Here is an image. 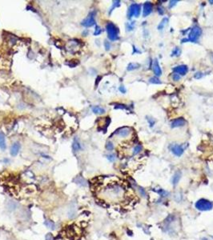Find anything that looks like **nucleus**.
Segmentation results:
<instances>
[{
    "label": "nucleus",
    "instance_id": "1",
    "mask_svg": "<svg viewBox=\"0 0 213 240\" xmlns=\"http://www.w3.org/2000/svg\"><path fill=\"white\" fill-rule=\"evenodd\" d=\"M97 196L109 203H120L127 199L124 188L120 184H110L102 190H99Z\"/></svg>",
    "mask_w": 213,
    "mask_h": 240
},
{
    "label": "nucleus",
    "instance_id": "2",
    "mask_svg": "<svg viewBox=\"0 0 213 240\" xmlns=\"http://www.w3.org/2000/svg\"><path fill=\"white\" fill-rule=\"evenodd\" d=\"M107 32H108V38L111 41H115L119 39V30L117 26L112 23H108L106 26Z\"/></svg>",
    "mask_w": 213,
    "mask_h": 240
},
{
    "label": "nucleus",
    "instance_id": "3",
    "mask_svg": "<svg viewBox=\"0 0 213 240\" xmlns=\"http://www.w3.org/2000/svg\"><path fill=\"white\" fill-rule=\"evenodd\" d=\"M196 207L199 211H210V210L212 209L213 204L212 202L208 201V200L202 199H199V201H197L196 203Z\"/></svg>",
    "mask_w": 213,
    "mask_h": 240
},
{
    "label": "nucleus",
    "instance_id": "4",
    "mask_svg": "<svg viewBox=\"0 0 213 240\" xmlns=\"http://www.w3.org/2000/svg\"><path fill=\"white\" fill-rule=\"evenodd\" d=\"M202 34V30L200 27H199L198 26H195L192 29V31L190 32L189 36H188V41L192 42V43H196L198 41V39L199 38L200 35Z\"/></svg>",
    "mask_w": 213,
    "mask_h": 240
},
{
    "label": "nucleus",
    "instance_id": "5",
    "mask_svg": "<svg viewBox=\"0 0 213 240\" xmlns=\"http://www.w3.org/2000/svg\"><path fill=\"white\" fill-rule=\"evenodd\" d=\"M140 11H141V7L140 5L137 3H132L129 7L128 13H127V17L128 19H131L132 17H139L140 14Z\"/></svg>",
    "mask_w": 213,
    "mask_h": 240
},
{
    "label": "nucleus",
    "instance_id": "6",
    "mask_svg": "<svg viewBox=\"0 0 213 240\" xmlns=\"http://www.w3.org/2000/svg\"><path fill=\"white\" fill-rule=\"evenodd\" d=\"M95 24H96V20H95L94 13H91L86 19L82 22V25L85 27H91V26H94Z\"/></svg>",
    "mask_w": 213,
    "mask_h": 240
},
{
    "label": "nucleus",
    "instance_id": "7",
    "mask_svg": "<svg viewBox=\"0 0 213 240\" xmlns=\"http://www.w3.org/2000/svg\"><path fill=\"white\" fill-rule=\"evenodd\" d=\"M153 10V6L152 3L150 2H146L144 4L143 7V17L148 16L149 14H151Z\"/></svg>",
    "mask_w": 213,
    "mask_h": 240
},
{
    "label": "nucleus",
    "instance_id": "8",
    "mask_svg": "<svg viewBox=\"0 0 213 240\" xmlns=\"http://www.w3.org/2000/svg\"><path fill=\"white\" fill-rule=\"evenodd\" d=\"M170 149L172 152L176 156H181L184 153V149L181 146L177 145V144H173L170 147Z\"/></svg>",
    "mask_w": 213,
    "mask_h": 240
},
{
    "label": "nucleus",
    "instance_id": "9",
    "mask_svg": "<svg viewBox=\"0 0 213 240\" xmlns=\"http://www.w3.org/2000/svg\"><path fill=\"white\" fill-rule=\"evenodd\" d=\"M173 71L180 75H185L187 74L188 68L186 65H180V66H177L175 68H173Z\"/></svg>",
    "mask_w": 213,
    "mask_h": 240
},
{
    "label": "nucleus",
    "instance_id": "10",
    "mask_svg": "<svg viewBox=\"0 0 213 240\" xmlns=\"http://www.w3.org/2000/svg\"><path fill=\"white\" fill-rule=\"evenodd\" d=\"M185 124H186V120L184 118H179V119L173 120L172 122L171 125H172V128H175V127H180V126H184Z\"/></svg>",
    "mask_w": 213,
    "mask_h": 240
},
{
    "label": "nucleus",
    "instance_id": "11",
    "mask_svg": "<svg viewBox=\"0 0 213 240\" xmlns=\"http://www.w3.org/2000/svg\"><path fill=\"white\" fill-rule=\"evenodd\" d=\"M152 68H153V71L156 77L160 76L161 74H162V71H161V68L160 67V64H159V62L157 59H155L153 61Z\"/></svg>",
    "mask_w": 213,
    "mask_h": 240
},
{
    "label": "nucleus",
    "instance_id": "12",
    "mask_svg": "<svg viewBox=\"0 0 213 240\" xmlns=\"http://www.w3.org/2000/svg\"><path fill=\"white\" fill-rule=\"evenodd\" d=\"M115 134L120 137H127L130 134V128L128 127H122L116 131Z\"/></svg>",
    "mask_w": 213,
    "mask_h": 240
},
{
    "label": "nucleus",
    "instance_id": "13",
    "mask_svg": "<svg viewBox=\"0 0 213 240\" xmlns=\"http://www.w3.org/2000/svg\"><path fill=\"white\" fill-rule=\"evenodd\" d=\"M19 150H20V144L19 143H14L13 145H12L11 148V155L12 156H16L19 152Z\"/></svg>",
    "mask_w": 213,
    "mask_h": 240
},
{
    "label": "nucleus",
    "instance_id": "14",
    "mask_svg": "<svg viewBox=\"0 0 213 240\" xmlns=\"http://www.w3.org/2000/svg\"><path fill=\"white\" fill-rule=\"evenodd\" d=\"M6 148H7V145H6L5 135L2 132H0V149L2 150H4Z\"/></svg>",
    "mask_w": 213,
    "mask_h": 240
},
{
    "label": "nucleus",
    "instance_id": "15",
    "mask_svg": "<svg viewBox=\"0 0 213 240\" xmlns=\"http://www.w3.org/2000/svg\"><path fill=\"white\" fill-rule=\"evenodd\" d=\"M92 111L95 113V114H103L105 113V109L103 108V107H99V106H96V107H94L92 108Z\"/></svg>",
    "mask_w": 213,
    "mask_h": 240
},
{
    "label": "nucleus",
    "instance_id": "16",
    "mask_svg": "<svg viewBox=\"0 0 213 240\" xmlns=\"http://www.w3.org/2000/svg\"><path fill=\"white\" fill-rule=\"evenodd\" d=\"M168 19L167 17H164V18L161 20L160 23L159 24L158 30H160H160H163V29L164 28V26L168 24Z\"/></svg>",
    "mask_w": 213,
    "mask_h": 240
},
{
    "label": "nucleus",
    "instance_id": "17",
    "mask_svg": "<svg viewBox=\"0 0 213 240\" xmlns=\"http://www.w3.org/2000/svg\"><path fill=\"white\" fill-rule=\"evenodd\" d=\"M140 67V65L139 63H135V62H131L130 64H128L127 66V71H134L135 69H138L139 67Z\"/></svg>",
    "mask_w": 213,
    "mask_h": 240
},
{
    "label": "nucleus",
    "instance_id": "18",
    "mask_svg": "<svg viewBox=\"0 0 213 240\" xmlns=\"http://www.w3.org/2000/svg\"><path fill=\"white\" fill-rule=\"evenodd\" d=\"M180 178H181V173H180V172H176V173L175 174L174 177H173L172 179L173 184H174V185H176V184L179 183Z\"/></svg>",
    "mask_w": 213,
    "mask_h": 240
},
{
    "label": "nucleus",
    "instance_id": "19",
    "mask_svg": "<svg viewBox=\"0 0 213 240\" xmlns=\"http://www.w3.org/2000/svg\"><path fill=\"white\" fill-rule=\"evenodd\" d=\"M149 82L151 83H152V84H161V83H162V82H161V81L156 76L151 78V79H149Z\"/></svg>",
    "mask_w": 213,
    "mask_h": 240
},
{
    "label": "nucleus",
    "instance_id": "20",
    "mask_svg": "<svg viewBox=\"0 0 213 240\" xmlns=\"http://www.w3.org/2000/svg\"><path fill=\"white\" fill-rule=\"evenodd\" d=\"M180 54H181V50L179 47H175L174 50H173L172 53V56H180Z\"/></svg>",
    "mask_w": 213,
    "mask_h": 240
},
{
    "label": "nucleus",
    "instance_id": "21",
    "mask_svg": "<svg viewBox=\"0 0 213 240\" xmlns=\"http://www.w3.org/2000/svg\"><path fill=\"white\" fill-rule=\"evenodd\" d=\"M120 1H114V2H113L112 7L111 8L110 12H109V13H111V12L113 10H114V8H115V7H120Z\"/></svg>",
    "mask_w": 213,
    "mask_h": 240
},
{
    "label": "nucleus",
    "instance_id": "22",
    "mask_svg": "<svg viewBox=\"0 0 213 240\" xmlns=\"http://www.w3.org/2000/svg\"><path fill=\"white\" fill-rule=\"evenodd\" d=\"M142 150V147L140 145H137L134 148V155L139 154L140 151Z\"/></svg>",
    "mask_w": 213,
    "mask_h": 240
},
{
    "label": "nucleus",
    "instance_id": "23",
    "mask_svg": "<svg viewBox=\"0 0 213 240\" xmlns=\"http://www.w3.org/2000/svg\"><path fill=\"white\" fill-rule=\"evenodd\" d=\"M101 33H102V29L99 26H96V31L94 32V35H99Z\"/></svg>",
    "mask_w": 213,
    "mask_h": 240
},
{
    "label": "nucleus",
    "instance_id": "24",
    "mask_svg": "<svg viewBox=\"0 0 213 240\" xmlns=\"http://www.w3.org/2000/svg\"><path fill=\"white\" fill-rule=\"evenodd\" d=\"M106 147H107V149H108V150H113V148H114V146H113V144L111 142H108V143H107V146H106Z\"/></svg>",
    "mask_w": 213,
    "mask_h": 240
},
{
    "label": "nucleus",
    "instance_id": "25",
    "mask_svg": "<svg viewBox=\"0 0 213 240\" xmlns=\"http://www.w3.org/2000/svg\"><path fill=\"white\" fill-rule=\"evenodd\" d=\"M134 23L135 22H132V23L127 24V31H132V30L134 29Z\"/></svg>",
    "mask_w": 213,
    "mask_h": 240
},
{
    "label": "nucleus",
    "instance_id": "26",
    "mask_svg": "<svg viewBox=\"0 0 213 240\" xmlns=\"http://www.w3.org/2000/svg\"><path fill=\"white\" fill-rule=\"evenodd\" d=\"M104 46H105L106 50H110L111 44H110V43L108 42V41H107V40L104 41Z\"/></svg>",
    "mask_w": 213,
    "mask_h": 240
},
{
    "label": "nucleus",
    "instance_id": "27",
    "mask_svg": "<svg viewBox=\"0 0 213 240\" xmlns=\"http://www.w3.org/2000/svg\"><path fill=\"white\" fill-rule=\"evenodd\" d=\"M172 79L174 81H179L180 79V75L178 74H173Z\"/></svg>",
    "mask_w": 213,
    "mask_h": 240
},
{
    "label": "nucleus",
    "instance_id": "28",
    "mask_svg": "<svg viewBox=\"0 0 213 240\" xmlns=\"http://www.w3.org/2000/svg\"><path fill=\"white\" fill-rule=\"evenodd\" d=\"M195 79H199L200 78H202L203 77V74L202 73H200V72H197L196 74H195Z\"/></svg>",
    "mask_w": 213,
    "mask_h": 240
},
{
    "label": "nucleus",
    "instance_id": "29",
    "mask_svg": "<svg viewBox=\"0 0 213 240\" xmlns=\"http://www.w3.org/2000/svg\"><path fill=\"white\" fill-rule=\"evenodd\" d=\"M170 3H169V7H173L175 5H176V3L178 2V1H174V0H172V1H170Z\"/></svg>",
    "mask_w": 213,
    "mask_h": 240
},
{
    "label": "nucleus",
    "instance_id": "30",
    "mask_svg": "<svg viewBox=\"0 0 213 240\" xmlns=\"http://www.w3.org/2000/svg\"><path fill=\"white\" fill-rule=\"evenodd\" d=\"M108 159L109 160H110L111 162H113L114 160L115 159V155H109L108 156Z\"/></svg>",
    "mask_w": 213,
    "mask_h": 240
},
{
    "label": "nucleus",
    "instance_id": "31",
    "mask_svg": "<svg viewBox=\"0 0 213 240\" xmlns=\"http://www.w3.org/2000/svg\"><path fill=\"white\" fill-rule=\"evenodd\" d=\"M148 123H149V124H150V126H153L154 124H155V121H154L153 119L150 118V119H148Z\"/></svg>",
    "mask_w": 213,
    "mask_h": 240
},
{
    "label": "nucleus",
    "instance_id": "32",
    "mask_svg": "<svg viewBox=\"0 0 213 240\" xmlns=\"http://www.w3.org/2000/svg\"><path fill=\"white\" fill-rule=\"evenodd\" d=\"M163 8H161V7H159V8H158L159 14H161V15H162V14H163V13H164V11H163Z\"/></svg>",
    "mask_w": 213,
    "mask_h": 240
},
{
    "label": "nucleus",
    "instance_id": "33",
    "mask_svg": "<svg viewBox=\"0 0 213 240\" xmlns=\"http://www.w3.org/2000/svg\"><path fill=\"white\" fill-rule=\"evenodd\" d=\"M120 91H121V92H122V93H125V92H126V89H125V88L123 87V86H122V87H120Z\"/></svg>",
    "mask_w": 213,
    "mask_h": 240
},
{
    "label": "nucleus",
    "instance_id": "34",
    "mask_svg": "<svg viewBox=\"0 0 213 240\" xmlns=\"http://www.w3.org/2000/svg\"><path fill=\"white\" fill-rule=\"evenodd\" d=\"M209 2H211V4H212V3H213V1H211V0H210V1H209Z\"/></svg>",
    "mask_w": 213,
    "mask_h": 240
}]
</instances>
